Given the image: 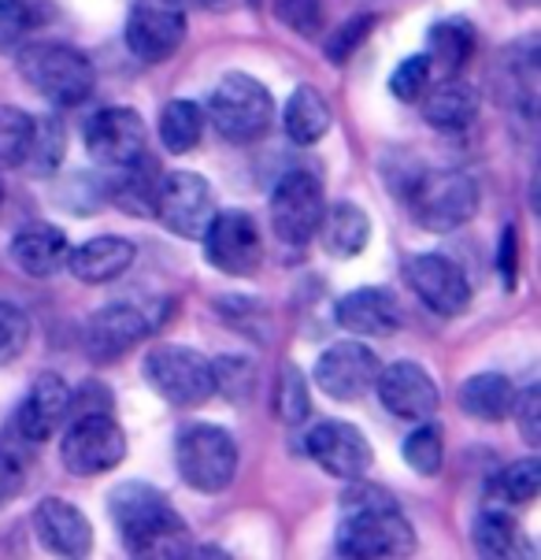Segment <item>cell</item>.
Segmentation results:
<instances>
[{
	"mask_svg": "<svg viewBox=\"0 0 541 560\" xmlns=\"http://www.w3.org/2000/svg\"><path fill=\"white\" fill-rule=\"evenodd\" d=\"M212 375H215V394H226L231 401H237L242 394H249L256 368L242 357H223L212 364Z\"/></svg>",
	"mask_w": 541,
	"mask_h": 560,
	"instance_id": "cell-42",
	"label": "cell"
},
{
	"mask_svg": "<svg viewBox=\"0 0 541 560\" xmlns=\"http://www.w3.org/2000/svg\"><path fill=\"white\" fill-rule=\"evenodd\" d=\"M127 457V434L111 420V412H85L68 420V434L60 442V460L71 476L97 479L116 471Z\"/></svg>",
	"mask_w": 541,
	"mask_h": 560,
	"instance_id": "cell-7",
	"label": "cell"
},
{
	"mask_svg": "<svg viewBox=\"0 0 541 560\" xmlns=\"http://www.w3.org/2000/svg\"><path fill=\"white\" fill-rule=\"evenodd\" d=\"M541 490V460L538 457H524L511 460L505 471L493 482V493L508 505H530Z\"/></svg>",
	"mask_w": 541,
	"mask_h": 560,
	"instance_id": "cell-35",
	"label": "cell"
},
{
	"mask_svg": "<svg viewBox=\"0 0 541 560\" xmlns=\"http://www.w3.org/2000/svg\"><path fill=\"white\" fill-rule=\"evenodd\" d=\"M68 383L56 372H45L34 378V386L15 408V431L26 442H49L68 420Z\"/></svg>",
	"mask_w": 541,
	"mask_h": 560,
	"instance_id": "cell-19",
	"label": "cell"
},
{
	"mask_svg": "<svg viewBox=\"0 0 541 560\" xmlns=\"http://www.w3.org/2000/svg\"><path fill=\"white\" fill-rule=\"evenodd\" d=\"M149 386L175 408H197L215 394L212 360L186 346H153L145 357Z\"/></svg>",
	"mask_w": 541,
	"mask_h": 560,
	"instance_id": "cell-8",
	"label": "cell"
},
{
	"mask_svg": "<svg viewBox=\"0 0 541 560\" xmlns=\"http://www.w3.org/2000/svg\"><path fill=\"white\" fill-rule=\"evenodd\" d=\"M204 256L215 271L231 275V279H249L263 264V238L260 226L249 212L231 208V212H215V220L204 231Z\"/></svg>",
	"mask_w": 541,
	"mask_h": 560,
	"instance_id": "cell-12",
	"label": "cell"
},
{
	"mask_svg": "<svg viewBox=\"0 0 541 560\" xmlns=\"http://www.w3.org/2000/svg\"><path fill=\"white\" fill-rule=\"evenodd\" d=\"M408 287L420 293V301L438 316H463L471 305V282L457 260L445 253H420L408 260Z\"/></svg>",
	"mask_w": 541,
	"mask_h": 560,
	"instance_id": "cell-15",
	"label": "cell"
},
{
	"mask_svg": "<svg viewBox=\"0 0 541 560\" xmlns=\"http://www.w3.org/2000/svg\"><path fill=\"white\" fill-rule=\"evenodd\" d=\"M334 553L349 560H389L415 553V530L393 498L378 487L349 479L341 493V524L334 530Z\"/></svg>",
	"mask_w": 541,
	"mask_h": 560,
	"instance_id": "cell-1",
	"label": "cell"
},
{
	"mask_svg": "<svg viewBox=\"0 0 541 560\" xmlns=\"http://www.w3.org/2000/svg\"><path fill=\"white\" fill-rule=\"evenodd\" d=\"M308 457L319 464L327 476L334 479H364L375 464V450L372 442L360 434V427L345 423V420H322L308 431L305 439Z\"/></svg>",
	"mask_w": 541,
	"mask_h": 560,
	"instance_id": "cell-14",
	"label": "cell"
},
{
	"mask_svg": "<svg viewBox=\"0 0 541 560\" xmlns=\"http://www.w3.org/2000/svg\"><path fill=\"white\" fill-rule=\"evenodd\" d=\"M511 401H516V386L501 372H479L460 386V408L471 420H482V423L508 420Z\"/></svg>",
	"mask_w": 541,
	"mask_h": 560,
	"instance_id": "cell-26",
	"label": "cell"
},
{
	"mask_svg": "<svg viewBox=\"0 0 541 560\" xmlns=\"http://www.w3.org/2000/svg\"><path fill=\"white\" fill-rule=\"evenodd\" d=\"M474 56V26L468 19H442L426 34V60L438 63L442 71L457 74Z\"/></svg>",
	"mask_w": 541,
	"mask_h": 560,
	"instance_id": "cell-29",
	"label": "cell"
},
{
	"mask_svg": "<svg viewBox=\"0 0 541 560\" xmlns=\"http://www.w3.org/2000/svg\"><path fill=\"white\" fill-rule=\"evenodd\" d=\"M63 153H68V130H63V122L56 116H37L31 130V145H26L23 156V171H31L37 178H49L63 164Z\"/></svg>",
	"mask_w": 541,
	"mask_h": 560,
	"instance_id": "cell-31",
	"label": "cell"
},
{
	"mask_svg": "<svg viewBox=\"0 0 541 560\" xmlns=\"http://www.w3.org/2000/svg\"><path fill=\"white\" fill-rule=\"evenodd\" d=\"M471 542L479 549V557H490V560H501V557H511L516 553V542H519V527L508 512L501 509H490L474 520V530H471Z\"/></svg>",
	"mask_w": 541,
	"mask_h": 560,
	"instance_id": "cell-32",
	"label": "cell"
},
{
	"mask_svg": "<svg viewBox=\"0 0 541 560\" xmlns=\"http://www.w3.org/2000/svg\"><path fill=\"white\" fill-rule=\"evenodd\" d=\"M37 23L42 15L34 0H0V52L19 49L37 31Z\"/></svg>",
	"mask_w": 541,
	"mask_h": 560,
	"instance_id": "cell-37",
	"label": "cell"
},
{
	"mask_svg": "<svg viewBox=\"0 0 541 560\" xmlns=\"http://www.w3.org/2000/svg\"><path fill=\"white\" fill-rule=\"evenodd\" d=\"M426 85H431V60L426 56H408L389 79V93L404 104H415L426 93Z\"/></svg>",
	"mask_w": 541,
	"mask_h": 560,
	"instance_id": "cell-41",
	"label": "cell"
},
{
	"mask_svg": "<svg viewBox=\"0 0 541 560\" xmlns=\"http://www.w3.org/2000/svg\"><path fill=\"white\" fill-rule=\"evenodd\" d=\"M26 487V468L19 464V457L0 450V509H8Z\"/></svg>",
	"mask_w": 541,
	"mask_h": 560,
	"instance_id": "cell-46",
	"label": "cell"
},
{
	"mask_svg": "<svg viewBox=\"0 0 541 560\" xmlns=\"http://www.w3.org/2000/svg\"><path fill=\"white\" fill-rule=\"evenodd\" d=\"M193 4H201V8H223L226 0H193Z\"/></svg>",
	"mask_w": 541,
	"mask_h": 560,
	"instance_id": "cell-47",
	"label": "cell"
},
{
	"mask_svg": "<svg viewBox=\"0 0 541 560\" xmlns=\"http://www.w3.org/2000/svg\"><path fill=\"white\" fill-rule=\"evenodd\" d=\"M189 19L183 0H134L122 26L130 56L141 63H164L170 60L186 42Z\"/></svg>",
	"mask_w": 541,
	"mask_h": 560,
	"instance_id": "cell-9",
	"label": "cell"
},
{
	"mask_svg": "<svg viewBox=\"0 0 541 560\" xmlns=\"http://www.w3.org/2000/svg\"><path fill=\"white\" fill-rule=\"evenodd\" d=\"M375 390H378V401H383L397 420H408V423L431 420L442 405L438 383H434L431 372H426L423 364H415V360H397V364H389V368H378Z\"/></svg>",
	"mask_w": 541,
	"mask_h": 560,
	"instance_id": "cell-16",
	"label": "cell"
},
{
	"mask_svg": "<svg viewBox=\"0 0 541 560\" xmlns=\"http://www.w3.org/2000/svg\"><path fill=\"white\" fill-rule=\"evenodd\" d=\"M153 215L175 238L201 242L208 223L215 220V194L204 175L197 171H170L160 178Z\"/></svg>",
	"mask_w": 541,
	"mask_h": 560,
	"instance_id": "cell-10",
	"label": "cell"
},
{
	"mask_svg": "<svg viewBox=\"0 0 541 560\" xmlns=\"http://www.w3.org/2000/svg\"><path fill=\"white\" fill-rule=\"evenodd\" d=\"M19 74L26 79V85L45 97L56 108H74L93 93V63L90 56L79 52L74 45L60 42H34L19 49Z\"/></svg>",
	"mask_w": 541,
	"mask_h": 560,
	"instance_id": "cell-3",
	"label": "cell"
},
{
	"mask_svg": "<svg viewBox=\"0 0 541 560\" xmlns=\"http://www.w3.org/2000/svg\"><path fill=\"white\" fill-rule=\"evenodd\" d=\"M208 122L223 141L231 145H252L271 130L274 122V97L271 90L252 74H226V79L212 90L208 101Z\"/></svg>",
	"mask_w": 541,
	"mask_h": 560,
	"instance_id": "cell-4",
	"label": "cell"
},
{
	"mask_svg": "<svg viewBox=\"0 0 541 560\" xmlns=\"http://www.w3.org/2000/svg\"><path fill=\"white\" fill-rule=\"evenodd\" d=\"M26 341H31V316L12 301H0V368L23 357Z\"/></svg>",
	"mask_w": 541,
	"mask_h": 560,
	"instance_id": "cell-38",
	"label": "cell"
},
{
	"mask_svg": "<svg viewBox=\"0 0 541 560\" xmlns=\"http://www.w3.org/2000/svg\"><path fill=\"white\" fill-rule=\"evenodd\" d=\"M282 127L297 145H316L330 130V104L316 85H297L282 112Z\"/></svg>",
	"mask_w": 541,
	"mask_h": 560,
	"instance_id": "cell-28",
	"label": "cell"
},
{
	"mask_svg": "<svg viewBox=\"0 0 541 560\" xmlns=\"http://www.w3.org/2000/svg\"><path fill=\"white\" fill-rule=\"evenodd\" d=\"M497 268H501L505 287L516 290V279H519V234H516V223H505V231H501Z\"/></svg>",
	"mask_w": 541,
	"mask_h": 560,
	"instance_id": "cell-45",
	"label": "cell"
},
{
	"mask_svg": "<svg viewBox=\"0 0 541 560\" xmlns=\"http://www.w3.org/2000/svg\"><path fill=\"white\" fill-rule=\"evenodd\" d=\"M34 530L56 557H85L93 549V527L79 505L63 498H45L34 509Z\"/></svg>",
	"mask_w": 541,
	"mask_h": 560,
	"instance_id": "cell-20",
	"label": "cell"
},
{
	"mask_svg": "<svg viewBox=\"0 0 541 560\" xmlns=\"http://www.w3.org/2000/svg\"><path fill=\"white\" fill-rule=\"evenodd\" d=\"M404 464L415 471V476H426L434 479L442 471L445 464V442H442V431L434 427L431 420H423L420 427H415L412 434L404 439Z\"/></svg>",
	"mask_w": 541,
	"mask_h": 560,
	"instance_id": "cell-33",
	"label": "cell"
},
{
	"mask_svg": "<svg viewBox=\"0 0 541 560\" xmlns=\"http://www.w3.org/2000/svg\"><path fill=\"white\" fill-rule=\"evenodd\" d=\"M85 412H111V394H108V386L85 383L82 390H74V394L68 397V420H74V416H85Z\"/></svg>",
	"mask_w": 541,
	"mask_h": 560,
	"instance_id": "cell-44",
	"label": "cell"
},
{
	"mask_svg": "<svg viewBox=\"0 0 541 560\" xmlns=\"http://www.w3.org/2000/svg\"><path fill=\"white\" fill-rule=\"evenodd\" d=\"M334 319L356 338H389L401 327V305L389 290L360 287L338 301Z\"/></svg>",
	"mask_w": 541,
	"mask_h": 560,
	"instance_id": "cell-22",
	"label": "cell"
},
{
	"mask_svg": "<svg viewBox=\"0 0 541 560\" xmlns=\"http://www.w3.org/2000/svg\"><path fill=\"white\" fill-rule=\"evenodd\" d=\"M511 416L519 423V434H524L527 445H541V386L530 383L527 390H516V401H511Z\"/></svg>",
	"mask_w": 541,
	"mask_h": 560,
	"instance_id": "cell-43",
	"label": "cell"
},
{
	"mask_svg": "<svg viewBox=\"0 0 541 560\" xmlns=\"http://www.w3.org/2000/svg\"><path fill=\"white\" fill-rule=\"evenodd\" d=\"M8 256L23 275L31 279H52L68 268V256H71V242L60 226L52 223H31L23 231H15L12 245H8Z\"/></svg>",
	"mask_w": 541,
	"mask_h": 560,
	"instance_id": "cell-21",
	"label": "cell"
},
{
	"mask_svg": "<svg viewBox=\"0 0 541 560\" xmlns=\"http://www.w3.org/2000/svg\"><path fill=\"white\" fill-rule=\"evenodd\" d=\"M108 512L130 557H156V560L193 557L186 520L164 498V490L149 487V482H122V487L111 490Z\"/></svg>",
	"mask_w": 541,
	"mask_h": 560,
	"instance_id": "cell-2",
	"label": "cell"
},
{
	"mask_svg": "<svg viewBox=\"0 0 541 560\" xmlns=\"http://www.w3.org/2000/svg\"><path fill=\"white\" fill-rule=\"evenodd\" d=\"M319 242L334 260H353L367 249L372 242V220H367L364 208L338 201L334 208H322V220H319Z\"/></svg>",
	"mask_w": 541,
	"mask_h": 560,
	"instance_id": "cell-24",
	"label": "cell"
},
{
	"mask_svg": "<svg viewBox=\"0 0 541 560\" xmlns=\"http://www.w3.org/2000/svg\"><path fill=\"white\" fill-rule=\"evenodd\" d=\"M153 335V323H149L134 305H108L93 312L85 323V353L97 364H111V360L127 357L138 341Z\"/></svg>",
	"mask_w": 541,
	"mask_h": 560,
	"instance_id": "cell-18",
	"label": "cell"
},
{
	"mask_svg": "<svg viewBox=\"0 0 541 560\" xmlns=\"http://www.w3.org/2000/svg\"><path fill=\"white\" fill-rule=\"evenodd\" d=\"M412 220L431 234L460 231L479 212V183L463 171H415L404 189Z\"/></svg>",
	"mask_w": 541,
	"mask_h": 560,
	"instance_id": "cell-5",
	"label": "cell"
},
{
	"mask_svg": "<svg viewBox=\"0 0 541 560\" xmlns=\"http://www.w3.org/2000/svg\"><path fill=\"white\" fill-rule=\"evenodd\" d=\"M134 242L119 238V234H97V238L82 242L79 249L71 245L68 271L85 287H104V282H116L134 268Z\"/></svg>",
	"mask_w": 541,
	"mask_h": 560,
	"instance_id": "cell-23",
	"label": "cell"
},
{
	"mask_svg": "<svg viewBox=\"0 0 541 560\" xmlns=\"http://www.w3.org/2000/svg\"><path fill=\"white\" fill-rule=\"evenodd\" d=\"M271 412L282 423H301L311 412V397H308V378L297 364H286L282 375L274 378V397H271Z\"/></svg>",
	"mask_w": 541,
	"mask_h": 560,
	"instance_id": "cell-34",
	"label": "cell"
},
{
	"mask_svg": "<svg viewBox=\"0 0 541 560\" xmlns=\"http://www.w3.org/2000/svg\"><path fill=\"white\" fill-rule=\"evenodd\" d=\"M378 357L364 341H334L330 349H322L316 368H311V378L327 397L334 401H360L375 390L378 378Z\"/></svg>",
	"mask_w": 541,
	"mask_h": 560,
	"instance_id": "cell-13",
	"label": "cell"
},
{
	"mask_svg": "<svg viewBox=\"0 0 541 560\" xmlns=\"http://www.w3.org/2000/svg\"><path fill=\"white\" fill-rule=\"evenodd\" d=\"M372 31H375V15L372 12L345 19V23H341L338 31L327 37V60L330 63H345L356 49H364V42H367V34H372Z\"/></svg>",
	"mask_w": 541,
	"mask_h": 560,
	"instance_id": "cell-40",
	"label": "cell"
},
{
	"mask_svg": "<svg viewBox=\"0 0 541 560\" xmlns=\"http://www.w3.org/2000/svg\"><path fill=\"white\" fill-rule=\"evenodd\" d=\"M175 464L186 487L197 493H223L237 476V442L226 427L193 423L178 434Z\"/></svg>",
	"mask_w": 541,
	"mask_h": 560,
	"instance_id": "cell-6",
	"label": "cell"
},
{
	"mask_svg": "<svg viewBox=\"0 0 541 560\" xmlns=\"http://www.w3.org/2000/svg\"><path fill=\"white\" fill-rule=\"evenodd\" d=\"M31 130H34V116H26L15 104H0V167H23Z\"/></svg>",
	"mask_w": 541,
	"mask_h": 560,
	"instance_id": "cell-36",
	"label": "cell"
},
{
	"mask_svg": "<svg viewBox=\"0 0 541 560\" xmlns=\"http://www.w3.org/2000/svg\"><path fill=\"white\" fill-rule=\"evenodd\" d=\"M116 171H119V178L111 183V197H116V205L130 215H153L156 189H160V178H164V171H160L156 160L149 153H141Z\"/></svg>",
	"mask_w": 541,
	"mask_h": 560,
	"instance_id": "cell-27",
	"label": "cell"
},
{
	"mask_svg": "<svg viewBox=\"0 0 541 560\" xmlns=\"http://www.w3.org/2000/svg\"><path fill=\"white\" fill-rule=\"evenodd\" d=\"M322 220V186L308 167H293L279 178L271 194V226L274 238L290 249H305L316 238Z\"/></svg>",
	"mask_w": 541,
	"mask_h": 560,
	"instance_id": "cell-11",
	"label": "cell"
},
{
	"mask_svg": "<svg viewBox=\"0 0 541 560\" xmlns=\"http://www.w3.org/2000/svg\"><path fill=\"white\" fill-rule=\"evenodd\" d=\"M420 101H423V119L434 130H445V135H460V130H468L479 119V97H474L471 85H463L457 79L434 85Z\"/></svg>",
	"mask_w": 541,
	"mask_h": 560,
	"instance_id": "cell-25",
	"label": "cell"
},
{
	"mask_svg": "<svg viewBox=\"0 0 541 560\" xmlns=\"http://www.w3.org/2000/svg\"><path fill=\"white\" fill-rule=\"evenodd\" d=\"M274 19L301 37H316L322 31V0H274Z\"/></svg>",
	"mask_w": 541,
	"mask_h": 560,
	"instance_id": "cell-39",
	"label": "cell"
},
{
	"mask_svg": "<svg viewBox=\"0 0 541 560\" xmlns=\"http://www.w3.org/2000/svg\"><path fill=\"white\" fill-rule=\"evenodd\" d=\"M85 149L101 167L116 171L130 164L134 156L145 153V119L134 108H122V104L101 108L85 122Z\"/></svg>",
	"mask_w": 541,
	"mask_h": 560,
	"instance_id": "cell-17",
	"label": "cell"
},
{
	"mask_svg": "<svg viewBox=\"0 0 541 560\" xmlns=\"http://www.w3.org/2000/svg\"><path fill=\"white\" fill-rule=\"evenodd\" d=\"M204 135V112L201 104L193 101H170L164 112H160V145L167 149L170 156H186L201 145Z\"/></svg>",
	"mask_w": 541,
	"mask_h": 560,
	"instance_id": "cell-30",
	"label": "cell"
}]
</instances>
